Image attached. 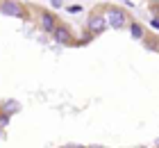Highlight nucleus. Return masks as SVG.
Returning <instances> with one entry per match:
<instances>
[{
	"label": "nucleus",
	"mask_w": 159,
	"mask_h": 148,
	"mask_svg": "<svg viewBox=\"0 0 159 148\" xmlns=\"http://www.w3.org/2000/svg\"><path fill=\"white\" fill-rule=\"evenodd\" d=\"M41 27L46 30V32H55V18H52V14H41Z\"/></svg>",
	"instance_id": "obj_4"
},
{
	"label": "nucleus",
	"mask_w": 159,
	"mask_h": 148,
	"mask_svg": "<svg viewBox=\"0 0 159 148\" xmlns=\"http://www.w3.org/2000/svg\"><path fill=\"white\" fill-rule=\"evenodd\" d=\"M80 9H82V7H80V5H73V7H68V12H70V14H77Z\"/></svg>",
	"instance_id": "obj_8"
},
{
	"label": "nucleus",
	"mask_w": 159,
	"mask_h": 148,
	"mask_svg": "<svg viewBox=\"0 0 159 148\" xmlns=\"http://www.w3.org/2000/svg\"><path fill=\"white\" fill-rule=\"evenodd\" d=\"M50 5L52 7H61V0H50Z\"/></svg>",
	"instance_id": "obj_9"
},
{
	"label": "nucleus",
	"mask_w": 159,
	"mask_h": 148,
	"mask_svg": "<svg viewBox=\"0 0 159 148\" xmlns=\"http://www.w3.org/2000/svg\"><path fill=\"white\" fill-rule=\"evenodd\" d=\"M0 135H2V130H0Z\"/></svg>",
	"instance_id": "obj_14"
},
{
	"label": "nucleus",
	"mask_w": 159,
	"mask_h": 148,
	"mask_svg": "<svg viewBox=\"0 0 159 148\" xmlns=\"http://www.w3.org/2000/svg\"><path fill=\"white\" fill-rule=\"evenodd\" d=\"M152 2H159V0H152Z\"/></svg>",
	"instance_id": "obj_13"
},
{
	"label": "nucleus",
	"mask_w": 159,
	"mask_h": 148,
	"mask_svg": "<svg viewBox=\"0 0 159 148\" xmlns=\"http://www.w3.org/2000/svg\"><path fill=\"white\" fill-rule=\"evenodd\" d=\"M107 25H109L107 23V16H91V21H89V30L93 34H100Z\"/></svg>",
	"instance_id": "obj_3"
},
{
	"label": "nucleus",
	"mask_w": 159,
	"mask_h": 148,
	"mask_svg": "<svg viewBox=\"0 0 159 148\" xmlns=\"http://www.w3.org/2000/svg\"><path fill=\"white\" fill-rule=\"evenodd\" d=\"M0 12L5 14V16H20L23 9H20V2H14V0H7V2L0 5Z\"/></svg>",
	"instance_id": "obj_2"
},
{
	"label": "nucleus",
	"mask_w": 159,
	"mask_h": 148,
	"mask_svg": "<svg viewBox=\"0 0 159 148\" xmlns=\"http://www.w3.org/2000/svg\"><path fill=\"white\" fill-rule=\"evenodd\" d=\"M52 34H55V39L59 41V43H68V41H70V32H68L66 27H59V25H57Z\"/></svg>",
	"instance_id": "obj_5"
},
{
	"label": "nucleus",
	"mask_w": 159,
	"mask_h": 148,
	"mask_svg": "<svg viewBox=\"0 0 159 148\" xmlns=\"http://www.w3.org/2000/svg\"><path fill=\"white\" fill-rule=\"evenodd\" d=\"M125 21H127L125 12L118 9V7H111V9L107 12V23H109L111 27H123V25H125Z\"/></svg>",
	"instance_id": "obj_1"
},
{
	"label": "nucleus",
	"mask_w": 159,
	"mask_h": 148,
	"mask_svg": "<svg viewBox=\"0 0 159 148\" xmlns=\"http://www.w3.org/2000/svg\"><path fill=\"white\" fill-rule=\"evenodd\" d=\"M91 148H105V146H91Z\"/></svg>",
	"instance_id": "obj_12"
},
{
	"label": "nucleus",
	"mask_w": 159,
	"mask_h": 148,
	"mask_svg": "<svg viewBox=\"0 0 159 148\" xmlns=\"http://www.w3.org/2000/svg\"><path fill=\"white\" fill-rule=\"evenodd\" d=\"M129 32H132L134 39H141V36H143V27L136 25V23H132V25H129Z\"/></svg>",
	"instance_id": "obj_7"
},
{
	"label": "nucleus",
	"mask_w": 159,
	"mask_h": 148,
	"mask_svg": "<svg viewBox=\"0 0 159 148\" xmlns=\"http://www.w3.org/2000/svg\"><path fill=\"white\" fill-rule=\"evenodd\" d=\"M152 25H155V27L159 30V18H152Z\"/></svg>",
	"instance_id": "obj_11"
},
{
	"label": "nucleus",
	"mask_w": 159,
	"mask_h": 148,
	"mask_svg": "<svg viewBox=\"0 0 159 148\" xmlns=\"http://www.w3.org/2000/svg\"><path fill=\"white\" fill-rule=\"evenodd\" d=\"M2 109H5L7 114H14V112H18V109H20V105H18L16 100H7L5 105H2Z\"/></svg>",
	"instance_id": "obj_6"
},
{
	"label": "nucleus",
	"mask_w": 159,
	"mask_h": 148,
	"mask_svg": "<svg viewBox=\"0 0 159 148\" xmlns=\"http://www.w3.org/2000/svg\"><path fill=\"white\" fill-rule=\"evenodd\" d=\"M7 121H9L7 116H0V125H7Z\"/></svg>",
	"instance_id": "obj_10"
}]
</instances>
